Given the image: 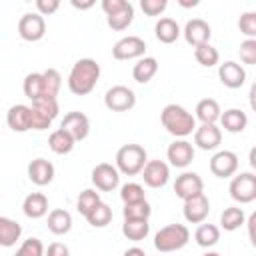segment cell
I'll return each mask as SVG.
<instances>
[{"label": "cell", "instance_id": "obj_10", "mask_svg": "<svg viewBox=\"0 0 256 256\" xmlns=\"http://www.w3.org/2000/svg\"><path fill=\"white\" fill-rule=\"evenodd\" d=\"M92 184L100 192H112L120 184V172L108 162H100L92 168Z\"/></svg>", "mask_w": 256, "mask_h": 256}, {"label": "cell", "instance_id": "obj_41", "mask_svg": "<svg viewBox=\"0 0 256 256\" xmlns=\"http://www.w3.org/2000/svg\"><path fill=\"white\" fill-rule=\"evenodd\" d=\"M14 256H44V244L40 238H28L18 246Z\"/></svg>", "mask_w": 256, "mask_h": 256}, {"label": "cell", "instance_id": "obj_13", "mask_svg": "<svg viewBox=\"0 0 256 256\" xmlns=\"http://www.w3.org/2000/svg\"><path fill=\"white\" fill-rule=\"evenodd\" d=\"M184 40L190 44V46H202V44H210V36H212V28L206 20L202 18H192L186 22L184 30Z\"/></svg>", "mask_w": 256, "mask_h": 256}, {"label": "cell", "instance_id": "obj_30", "mask_svg": "<svg viewBox=\"0 0 256 256\" xmlns=\"http://www.w3.org/2000/svg\"><path fill=\"white\" fill-rule=\"evenodd\" d=\"M132 20H134V6H132L130 2H126L122 10H118V12L110 14V16H106L108 26H110L112 30H116V32L126 30V28L132 24Z\"/></svg>", "mask_w": 256, "mask_h": 256}, {"label": "cell", "instance_id": "obj_47", "mask_svg": "<svg viewBox=\"0 0 256 256\" xmlns=\"http://www.w3.org/2000/svg\"><path fill=\"white\" fill-rule=\"evenodd\" d=\"M126 2L128 0H102V10H104L106 16H110V14L118 12V10H122Z\"/></svg>", "mask_w": 256, "mask_h": 256}, {"label": "cell", "instance_id": "obj_8", "mask_svg": "<svg viewBox=\"0 0 256 256\" xmlns=\"http://www.w3.org/2000/svg\"><path fill=\"white\" fill-rule=\"evenodd\" d=\"M18 34L26 42H38L46 34V22L38 12H26L18 20Z\"/></svg>", "mask_w": 256, "mask_h": 256}, {"label": "cell", "instance_id": "obj_49", "mask_svg": "<svg viewBox=\"0 0 256 256\" xmlns=\"http://www.w3.org/2000/svg\"><path fill=\"white\" fill-rule=\"evenodd\" d=\"M72 6L78 8V10H88V8L94 6V2H92V0H90V2H76V0H72Z\"/></svg>", "mask_w": 256, "mask_h": 256}, {"label": "cell", "instance_id": "obj_5", "mask_svg": "<svg viewBox=\"0 0 256 256\" xmlns=\"http://www.w3.org/2000/svg\"><path fill=\"white\" fill-rule=\"evenodd\" d=\"M58 100L56 96H40L32 100L30 114H32V130H48L52 120L58 116Z\"/></svg>", "mask_w": 256, "mask_h": 256}, {"label": "cell", "instance_id": "obj_42", "mask_svg": "<svg viewBox=\"0 0 256 256\" xmlns=\"http://www.w3.org/2000/svg\"><path fill=\"white\" fill-rule=\"evenodd\" d=\"M238 28L246 38L256 40V12H244L238 20Z\"/></svg>", "mask_w": 256, "mask_h": 256}, {"label": "cell", "instance_id": "obj_43", "mask_svg": "<svg viewBox=\"0 0 256 256\" xmlns=\"http://www.w3.org/2000/svg\"><path fill=\"white\" fill-rule=\"evenodd\" d=\"M240 60L244 64H248V66H254L256 64V40L246 38L240 44Z\"/></svg>", "mask_w": 256, "mask_h": 256}, {"label": "cell", "instance_id": "obj_35", "mask_svg": "<svg viewBox=\"0 0 256 256\" xmlns=\"http://www.w3.org/2000/svg\"><path fill=\"white\" fill-rule=\"evenodd\" d=\"M86 220L94 228H104V226H108L112 222V208L106 202H100V204H96V208H92L88 212Z\"/></svg>", "mask_w": 256, "mask_h": 256}, {"label": "cell", "instance_id": "obj_45", "mask_svg": "<svg viewBox=\"0 0 256 256\" xmlns=\"http://www.w3.org/2000/svg\"><path fill=\"white\" fill-rule=\"evenodd\" d=\"M58 8H60V2L58 0H36V10H38V14L42 18L54 14Z\"/></svg>", "mask_w": 256, "mask_h": 256}, {"label": "cell", "instance_id": "obj_36", "mask_svg": "<svg viewBox=\"0 0 256 256\" xmlns=\"http://www.w3.org/2000/svg\"><path fill=\"white\" fill-rule=\"evenodd\" d=\"M150 214H152V208H150L148 200L134 202V204H124V208H122L124 220H148Z\"/></svg>", "mask_w": 256, "mask_h": 256}, {"label": "cell", "instance_id": "obj_34", "mask_svg": "<svg viewBox=\"0 0 256 256\" xmlns=\"http://www.w3.org/2000/svg\"><path fill=\"white\" fill-rule=\"evenodd\" d=\"M22 90H24V96L30 98V100H36V98L44 96V78H42V72H30L24 78Z\"/></svg>", "mask_w": 256, "mask_h": 256}, {"label": "cell", "instance_id": "obj_25", "mask_svg": "<svg viewBox=\"0 0 256 256\" xmlns=\"http://www.w3.org/2000/svg\"><path fill=\"white\" fill-rule=\"evenodd\" d=\"M156 72H158V60L152 56H142L132 68V78L138 84H146L156 76Z\"/></svg>", "mask_w": 256, "mask_h": 256}, {"label": "cell", "instance_id": "obj_37", "mask_svg": "<svg viewBox=\"0 0 256 256\" xmlns=\"http://www.w3.org/2000/svg\"><path fill=\"white\" fill-rule=\"evenodd\" d=\"M194 58L200 66H206V68H212L218 64L220 60V54L218 50L212 46V44H202V46H196L194 48Z\"/></svg>", "mask_w": 256, "mask_h": 256}, {"label": "cell", "instance_id": "obj_24", "mask_svg": "<svg viewBox=\"0 0 256 256\" xmlns=\"http://www.w3.org/2000/svg\"><path fill=\"white\" fill-rule=\"evenodd\" d=\"M48 230L56 236H62V234H68L70 228H72V214L64 208H54L50 214H48Z\"/></svg>", "mask_w": 256, "mask_h": 256}, {"label": "cell", "instance_id": "obj_17", "mask_svg": "<svg viewBox=\"0 0 256 256\" xmlns=\"http://www.w3.org/2000/svg\"><path fill=\"white\" fill-rule=\"evenodd\" d=\"M182 212H184L186 222H190V224H202V222L208 218L210 202H208V198H206L204 192H202V194H198V196H192V198L184 200Z\"/></svg>", "mask_w": 256, "mask_h": 256}, {"label": "cell", "instance_id": "obj_50", "mask_svg": "<svg viewBox=\"0 0 256 256\" xmlns=\"http://www.w3.org/2000/svg\"><path fill=\"white\" fill-rule=\"evenodd\" d=\"M198 4V0H192V2H182L180 0V6H184V8H188V6H196Z\"/></svg>", "mask_w": 256, "mask_h": 256}, {"label": "cell", "instance_id": "obj_1", "mask_svg": "<svg viewBox=\"0 0 256 256\" xmlns=\"http://www.w3.org/2000/svg\"><path fill=\"white\" fill-rule=\"evenodd\" d=\"M100 78V64L94 58H80L74 62L68 74V88L76 96L90 94Z\"/></svg>", "mask_w": 256, "mask_h": 256}, {"label": "cell", "instance_id": "obj_3", "mask_svg": "<svg viewBox=\"0 0 256 256\" xmlns=\"http://www.w3.org/2000/svg\"><path fill=\"white\" fill-rule=\"evenodd\" d=\"M148 162V154L140 144H124L116 152V170L126 176H136Z\"/></svg>", "mask_w": 256, "mask_h": 256}, {"label": "cell", "instance_id": "obj_19", "mask_svg": "<svg viewBox=\"0 0 256 256\" xmlns=\"http://www.w3.org/2000/svg\"><path fill=\"white\" fill-rule=\"evenodd\" d=\"M218 78H220V82L226 88L236 90V88L244 86V82H246V70L238 62L228 60V62H224V64L218 66Z\"/></svg>", "mask_w": 256, "mask_h": 256}, {"label": "cell", "instance_id": "obj_12", "mask_svg": "<svg viewBox=\"0 0 256 256\" xmlns=\"http://www.w3.org/2000/svg\"><path fill=\"white\" fill-rule=\"evenodd\" d=\"M140 174H142V180L146 186L162 188V186H166V182L170 178V166L162 160H148Z\"/></svg>", "mask_w": 256, "mask_h": 256}, {"label": "cell", "instance_id": "obj_4", "mask_svg": "<svg viewBox=\"0 0 256 256\" xmlns=\"http://www.w3.org/2000/svg\"><path fill=\"white\" fill-rule=\"evenodd\" d=\"M190 240V230L184 224H168L164 228H160L154 234V248L158 252H176L180 248H184Z\"/></svg>", "mask_w": 256, "mask_h": 256}, {"label": "cell", "instance_id": "obj_15", "mask_svg": "<svg viewBox=\"0 0 256 256\" xmlns=\"http://www.w3.org/2000/svg\"><path fill=\"white\" fill-rule=\"evenodd\" d=\"M166 158L170 162V166L174 168H186L192 160H194V146L192 142L180 138V140H174L168 150H166Z\"/></svg>", "mask_w": 256, "mask_h": 256}, {"label": "cell", "instance_id": "obj_14", "mask_svg": "<svg viewBox=\"0 0 256 256\" xmlns=\"http://www.w3.org/2000/svg\"><path fill=\"white\" fill-rule=\"evenodd\" d=\"M60 128L66 130V132L74 138V142H82V140L88 138V134H90V120H88L86 114L74 110V112H68V114L62 118Z\"/></svg>", "mask_w": 256, "mask_h": 256}, {"label": "cell", "instance_id": "obj_9", "mask_svg": "<svg viewBox=\"0 0 256 256\" xmlns=\"http://www.w3.org/2000/svg\"><path fill=\"white\" fill-rule=\"evenodd\" d=\"M146 52V42L140 36H124L112 46L114 60H134L142 58Z\"/></svg>", "mask_w": 256, "mask_h": 256}, {"label": "cell", "instance_id": "obj_16", "mask_svg": "<svg viewBox=\"0 0 256 256\" xmlns=\"http://www.w3.org/2000/svg\"><path fill=\"white\" fill-rule=\"evenodd\" d=\"M202 190H204V182L196 172H182L174 182V192L180 200L198 196V194H202Z\"/></svg>", "mask_w": 256, "mask_h": 256}, {"label": "cell", "instance_id": "obj_22", "mask_svg": "<svg viewBox=\"0 0 256 256\" xmlns=\"http://www.w3.org/2000/svg\"><path fill=\"white\" fill-rule=\"evenodd\" d=\"M220 124L226 132L238 134V132H244V128L248 126V116L240 108H230V110H224L220 114Z\"/></svg>", "mask_w": 256, "mask_h": 256}, {"label": "cell", "instance_id": "obj_48", "mask_svg": "<svg viewBox=\"0 0 256 256\" xmlns=\"http://www.w3.org/2000/svg\"><path fill=\"white\" fill-rule=\"evenodd\" d=\"M122 256H146V252H144L142 248H138V246H132V248H128Z\"/></svg>", "mask_w": 256, "mask_h": 256}, {"label": "cell", "instance_id": "obj_23", "mask_svg": "<svg viewBox=\"0 0 256 256\" xmlns=\"http://www.w3.org/2000/svg\"><path fill=\"white\" fill-rule=\"evenodd\" d=\"M22 212L28 218H32V220H38V218L46 216V212H48V198L42 192L28 194L24 198V202H22Z\"/></svg>", "mask_w": 256, "mask_h": 256}, {"label": "cell", "instance_id": "obj_11", "mask_svg": "<svg viewBox=\"0 0 256 256\" xmlns=\"http://www.w3.org/2000/svg\"><path fill=\"white\" fill-rule=\"evenodd\" d=\"M238 170V156L232 150H220L210 158V172L216 178H230Z\"/></svg>", "mask_w": 256, "mask_h": 256}, {"label": "cell", "instance_id": "obj_26", "mask_svg": "<svg viewBox=\"0 0 256 256\" xmlns=\"http://www.w3.org/2000/svg\"><path fill=\"white\" fill-rule=\"evenodd\" d=\"M154 34H156L158 42L172 44V42L178 40V36L182 34V30H180V26H178L176 20H172V18H160L156 22V26H154Z\"/></svg>", "mask_w": 256, "mask_h": 256}, {"label": "cell", "instance_id": "obj_28", "mask_svg": "<svg viewBox=\"0 0 256 256\" xmlns=\"http://www.w3.org/2000/svg\"><path fill=\"white\" fill-rule=\"evenodd\" d=\"M20 236H22V226L12 218L0 216V246L10 248L20 240Z\"/></svg>", "mask_w": 256, "mask_h": 256}, {"label": "cell", "instance_id": "obj_44", "mask_svg": "<svg viewBox=\"0 0 256 256\" xmlns=\"http://www.w3.org/2000/svg\"><path fill=\"white\" fill-rule=\"evenodd\" d=\"M166 0H140V8L146 16H160L166 10Z\"/></svg>", "mask_w": 256, "mask_h": 256}, {"label": "cell", "instance_id": "obj_6", "mask_svg": "<svg viewBox=\"0 0 256 256\" xmlns=\"http://www.w3.org/2000/svg\"><path fill=\"white\" fill-rule=\"evenodd\" d=\"M228 190L238 204H250L256 200V176L252 172H240L232 178Z\"/></svg>", "mask_w": 256, "mask_h": 256}, {"label": "cell", "instance_id": "obj_38", "mask_svg": "<svg viewBox=\"0 0 256 256\" xmlns=\"http://www.w3.org/2000/svg\"><path fill=\"white\" fill-rule=\"evenodd\" d=\"M100 202H102V200H100V194H98L96 190L88 188V190H82V192H80V196H78V200H76V208H78V212L86 218L88 212H90L92 208H96V204H100Z\"/></svg>", "mask_w": 256, "mask_h": 256}, {"label": "cell", "instance_id": "obj_33", "mask_svg": "<svg viewBox=\"0 0 256 256\" xmlns=\"http://www.w3.org/2000/svg\"><path fill=\"white\" fill-rule=\"evenodd\" d=\"M148 232H150L148 220H124V224H122V234L132 242L144 240L148 236Z\"/></svg>", "mask_w": 256, "mask_h": 256}, {"label": "cell", "instance_id": "obj_46", "mask_svg": "<svg viewBox=\"0 0 256 256\" xmlns=\"http://www.w3.org/2000/svg\"><path fill=\"white\" fill-rule=\"evenodd\" d=\"M44 256H70V250L62 242H52L48 248H44Z\"/></svg>", "mask_w": 256, "mask_h": 256}, {"label": "cell", "instance_id": "obj_27", "mask_svg": "<svg viewBox=\"0 0 256 256\" xmlns=\"http://www.w3.org/2000/svg\"><path fill=\"white\" fill-rule=\"evenodd\" d=\"M196 116L194 118H198L202 124H216L218 120H220V114H222V110H220V104L214 100V98H204V100H200L198 104H196Z\"/></svg>", "mask_w": 256, "mask_h": 256}, {"label": "cell", "instance_id": "obj_39", "mask_svg": "<svg viewBox=\"0 0 256 256\" xmlns=\"http://www.w3.org/2000/svg\"><path fill=\"white\" fill-rule=\"evenodd\" d=\"M42 78H44V96H58L60 86H62L60 72L54 68H48L42 72Z\"/></svg>", "mask_w": 256, "mask_h": 256}, {"label": "cell", "instance_id": "obj_7", "mask_svg": "<svg viewBox=\"0 0 256 256\" xmlns=\"http://www.w3.org/2000/svg\"><path fill=\"white\" fill-rule=\"evenodd\" d=\"M104 106L110 112H128L136 106V94L128 86H112L104 94Z\"/></svg>", "mask_w": 256, "mask_h": 256}, {"label": "cell", "instance_id": "obj_40", "mask_svg": "<svg viewBox=\"0 0 256 256\" xmlns=\"http://www.w3.org/2000/svg\"><path fill=\"white\" fill-rule=\"evenodd\" d=\"M120 198L124 204H134V202H142L146 200V194H144V188L136 182H126L122 188H120Z\"/></svg>", "mask_w": 256, "mask_h": 256}, {"label": "cell", "instance_id": "obj_18", "mask_svg": "<svg viewBox=\"0 0 256 256\" xmlns=\"http://www.w3.org/2000/svg\"><path fill=\"white\" fill-rule=\"evenodd\" d=\"M222 142V132L216 124H200L194 130V144L200 150H216Z\"/></svg>", "mask_w": 256, "mask_h": 256}, {"label": "cell", "instance_id": "obj_21", "mask_svg": "<svg viewBox=\"0 0 256 256\" xmlns=\"http://www.w3.org/2000/svg\"><path fill=\"white\" fill-rule=\"evenodd\" d=\"M6 122H8L10 130H14V132H28V130H32L30 106H26V104L10 106V110L6 114Z\"/></svg>", "mask_w": 256, "mask_h": 256}, {"label": "cell", "instance_id": "obj_20", "mask_svg": "<svg viewBox=\"0 0 256 256\" xmlns=\"http://www.w3.org/2000/svg\"><path fill=\"white\" fill-rule=\"evenodd\" d=\"M28 178L36 186H46L54 180V164L46 158H34L28 164Z\"/></svg>", "mask_w": 256, "mask_h": 256}, {"label": "cell", "instance_id": "obj_51", "mask_svg": "<svg viewBox=\"0 0 256 256\" xmlns=\"http://www.w3.org/2000/svg\"><path fill=\"white\" fill-rule=\"evenodd\" d=\"M202 256H220L218 252H206V254H202Z\"/></svg>", "mask_w": 256, "mask_h": 256}, {"label": "cell", "instance_id": "obj_31", "mask_svg": "<svg viewBox=\"0 0 256 256\" xmlns=\"http://www.w3.org/2000/svg\"><path fill=\"white\" fill-rule=\"evenodd\" d=\"M194 240H196V244L200 248H210V246L218 244V240H220V228L214 226V224H204L202 222L196 228V232H194Z\"/></svg>", "mask_w": 256, "mask_h": 256}, {"label": "cell", "instance_id": "obj_32", "mask_svg": "<svg viewBox=\"0 0 256 256\" xmlns=\"http://www.w3.org/2000/svg\"><path fill=\"white\" fill-rule=\"evenodd\" d=\"M246 220V214L240 206H230V208H224V212L220 214V226L228 232H234L238 230Z\"/></svg>", "mask_w": 256, "mask_h": 256}, {"label": "cell", "instance_id": "obj_2", "mask_svg": "<svg viewBox=\"0 0 256 256\" xmlns=\"http://www.w3.org/2000/svg\"><path fill=\"white\" fill-rule=\"evenodd\" d=\"M164 130L176 138H186L196 130V118L180 104H166L160 112Z\"/></svg>", "mask_w": 256, "mask_h": 256}, {"label": "cell", "instance_id": "obj_29", "mask_svg": "<svg viewBox=\"0 0 256 256\" xmlns=\"http://www.w3.org/2000/svg\"><path fill=\"white\" fill-rule=\"evenodd\" d=\"M74 138L66 132V130H62V128H58V130H54L50 136H48V148L54 152V154H70L72 152V148H74Z\"/></svg>", "mask_w": 256, "mask_h": 256}]
</instances>
